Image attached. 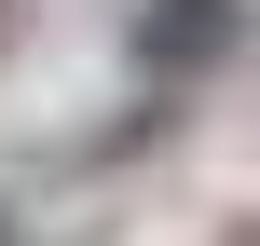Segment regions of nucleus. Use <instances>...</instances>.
<instances>
[{"label": "nucleus", "instance_id": "obj_1", "mask_svg": "<svg viewBox=\"0 0 260 246\" xmlns=\"http://www.w3.org/2000/svg\"><path fill=\"white\" fill-rule=\"evenodd\" d=\"M247 41V0H137V68L178 82V68H219Z\"/></svg>", "mask_w": 260, "mask_h": 246}]
</instances>
